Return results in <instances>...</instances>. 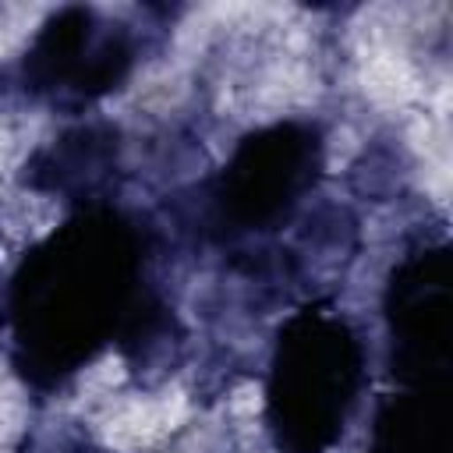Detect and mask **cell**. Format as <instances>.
<instances>
[{
	"label": "cell",
	"instance_id": "obj_2",
	"mask_svg": "<svg viewBox=\"0 0 453 453\" xmlns=\"http://www.w3.org/2000/svg\"><path fill=\"white\" fill-rule=\"evenodd\" d=\"M365 382V347L329 304H308L280 329L265 418L280 453H326L347 428Z\"/></svg>",
	"mask_w": 453,
	"mask_h": 453
},
{
	"label": "cell",
	"instance_id": "obj_6",
	"mask_svg": "<svg viewBox=\"0 0 453 453\" xmlns=\"http://www.w3.org/2000/svg\"><path fill=\"white\" fill-rule=\"evenodd\" d=\"M365 453H453L449 389L407 386L379 411Z\"/></svg>",
	"mask_w": 453,
	"mask_h": 453
},
{
	"label": "cell",
	"instance_id": "obj_1",
	"mask_svg": "<svg viewBox=\"0 0 453 453\" xmlns=\"http://www.w3.org/2000/svg\"><path fill=\"white\" fill-rule=\"evenodd\" d=\"M145 237L113 209L88 205L42 241L11 290L14 340L32 379L78 372L117 333L138 347L159 333V304L142 290Z\"/></svg>",
	"mask_w": 453,
	"mask_h": 453
},
{
	"label": "cell",
	"instance_id": "obj_3",
	"mask_svg": "<svg viewBox=\"0 0 453 453\" xmlns=\"http://www.w3.org/2000/svg\"><path fill=\"white\" fill-rule=\"evenodd\" d=\"M322 138L315 124H273L248 134L209 195V223L219 237H248L283 223L315 188Z\"/></svg>",
	"mask_w": 453,
	"mask_h": 453
},
{
	"label": "cell",
	"instance_id": "obj_4",
	"mask_svg": "<svg viewBox=\"0 0 453 453\" xmlns=\"http://www.w3.org/2000/svg\"><path fill=\"white\" fill-rule=\"evenodd\" d=\"M449 248H421L407 255L386 290V319L393 336V372L407 386H446L453 290Z\"/></svg>",
	"mask_w": 453,
	"mask_h": 453
},
{
	"label": "cell",
	"instance_id": "obj_7",
	"mask_svg": "<svg viewBox=\"0 0 453 453\" xmlns=\"http://www.w3.org/2000/svg\"><path fill=\"white\" fill-rule=\"evenodd\" d=\"M117 163V149H113V134L85 127V131H71L64 134L53 149L39 152L35 159V180L39 188L50 191H85V198L103 184V177L110 173V166Z\"/></svg>",
	"mask_w": 453,
	"mask_h": 453
},
{
	"label": "cell",
	"instance_id": "obj_5",
	"mask_svg": "<svg viewBox=\"0 0 453 453\" xmlns=\"http://www.w3.org/2000/svg\"><path fill=\"white\" fill-rule=\"evenodd\" d=\"M134 46L120 25L99 21L96 11L67 7L53 14L32 39L21 81L32 96L88 103L110 92L131 67Z\"/></svg>",
	"mask_w": 453,
	"mask_h": 453
}]
</instances>
